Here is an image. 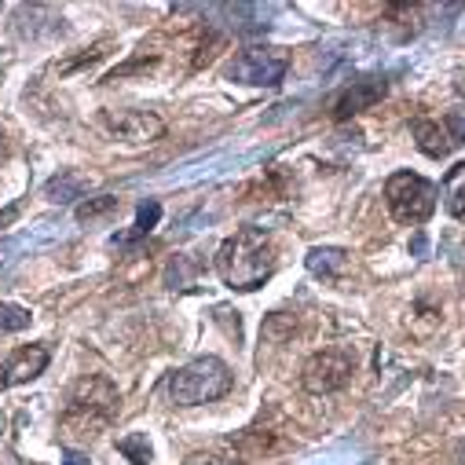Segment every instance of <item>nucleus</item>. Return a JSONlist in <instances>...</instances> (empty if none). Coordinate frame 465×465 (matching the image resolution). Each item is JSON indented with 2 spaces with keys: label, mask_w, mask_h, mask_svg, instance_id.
<instances>
[{
  "label": "nucleus",
  "mask_w": 465,
  "mask_h": 465,
  "mask_svg": "<svg viewBox=\"0 0 465 465\" xmlns=\"http://www.w3.org/2000/svg\"><path fill=\"white\" fill-rule=\"evenodd\" d=\"M411 133H414V143H418V151L425 154V158H447L450 154V136H447V129L440 125V122H429V118H418L414 125H411Z\"/></svg>",
  "instance_id": "9b49d317"
},
{
  "label": "nucleus",
  "mask_w": 465,
  "mask_h": 465,
  "mask_svg": "<svg viewBox=\"0 0 465 465\" xmlns=\"http://www.w3.org/2000/svg\"><path fill=\"white\" fill-rule=\"evenodd\" d=\"M88 187H92V176H88V173H81V169H63L59 176H52V180L45 183V198H48L52 205H70V202L84 198Z\"/></svg>",
  "instance_id": "9d476101"
},
{
  "label": "nucleus",
  "mask_w": 465,
  "mask_h": 465,
  "mask_svg": "<svg viewBox=\"0 0 465 465\" xmlns=\"http://www.w3.org/2000/svg\"><path fill=\"white\" fill-rule=\"evenodd\" d=\"M385 92H389V81L385 77H360V81L348 84L344 92L333 95V106L330 110H333L337 122H348V118H356V114L371 110L374 103H381Z\"/></svg>",
  "instance_id": "6e6552de"
},
{
  "label": "nucleus",
  "mask_w": 465,
  "mask_h": 465,
  "mask_svg": "<svg viewBox=\"0 0 465 465\" xmlns=\"http://www.w3.org/2000/svg\"><path fill=\"white\" fill-rule=\"evenodd\" d=\"M216 272L223 286L250 293L264 286L275 272V242L264 227H239L220 250H216Z\"/></svg>",
  "instance_id": "f257e3e1"
},
{
  "label": "nucleus",
  "mask_w": 465,
  "mask_h": 465,
  "mask_svg": "<svg viewBox=\"0 0 465 465\" xmlns=\"http://www.w3.org/2000/svg\"><path fill=\"white\" fill-rule=\"evenodd\" d=\"M63 465H92V461H88V454H81V450L66 447V450H63Z\"/></svg>",
  "instance_id": "4be33fe9"
},
{
  "label": "nucleus",
  "mask_w": 465,
  "mask_h": 465,
  "mask_svg": "<svg viewBox=\"0 0 465 465\" xmlns=\"http://www.w3.org/2000/svg\"><path fill=\"white\" fill-rule=\"evenodd\" d=\"M106 48H110V41H99V45H92V48H88L84 55H77L74 63H63L59 70H63V74H70V70H81V66H92V63H99V59L106 55Z\"/></svg>",
  "instance_id": "aec40b11"
},
{
  "label": "nucleus",
  "mask_w": 465,
  "mask_h": 465,
  "mask_svg": "<svg viewBox=\"0 0 465 465\" xmlns=\"http://www.w3.org/2000/svg\"><path fill=\"white\" fill-rule=\"evenodd\" d=\"M440 198H443V209H447L454 220H465V162H458V165L443 176Z\"/></svg>",
  "instance_id": "ddd939ff"
},
{
  "label": "nucleus",
  "mask_w": 465,
  "mask_h": 465,
  "mask_svg": "<svg viewBox=\"0 0 465 465\" xmlns=\"http://www.w3.org/2000/svg\"><path fill=\"white\" fill-rule=\"evenodd\" d=\"M304 264H308V272H312L315 279L337 282V279L344 275V268H348V253H344V250H333V246H315V250H308Z\"/></svg>",
  "instance_id": "f8f14e48"
},
{
  "label": "nucleus",
  "mask_w": 465,
  "mask_h": 465,
  "mask_svg": "<svg viewBox=\"0 0 465 465\" xmlns=\"http://www.w3.org/2000/svg\"><path fill=\"white\" fill-rule=\"evenodd\" d=\"M290 70V52L286 48H275V45H253V48H242L235 55V63L227 66V77L239 81V84H279Z\"/></svg>",
  "instance_id": "423d86ee"
},
{
  "label": "nucleus",
  "mask_w": 465,
  "mask_h": 465,
  "mask_svg": "<svg viewBox=\"0 0 465 465\" xmlns=\"http://www.w3.org/2000/svg\"><path fill=\"white\" fill-rule=\"evenodd\" d=\"M103 125L110 129V136H118L125 143H154L165 136V122L151 110H106Z\"/></svg>",
  "instance_id": "0eeeda50"
},
{
  "label": "nucleus",
  "mask_w": 465,
  "mask_h": 465,
  "mask_svg": "<svg viewBox=\"0 0 465 465\" xmlns=\"http://www.w3.org/2000/svg\"><path fill=\"white\" fill-rule=\"evenodd\" d=\"M352 374H356V356L348 352V348H322V352H315L304 363L301 385L312 396H330L352 381Z\"/></svg>",
  "instance_id": "39448f33"
},
{
  "label": "nucleus",
  "mask_w": 465,
  "mask_h": 465,
  "mask_svg": "<svg viewBox=\"0 0 465 465\" xmlns=\"http://www.w3.org/2000/svg\"><path fill=\"white\" fill-rule=\"evenodd\" d=\"M122 411V396L110 378L88 374L70 389L66 411H63V432L66 436H99Z\"/></svg>",
  "instance_id": "f03ea898"
},
{
  "label": "nucleus",
  "mask_w": 465,
  "mask_h": 465,
  "mask_svg": "<svg viewBox=\"0 0 465 465\" xmlns=\"http://www.w3.org/2000/svg\"><path fill=\"white\" fill-rule=\"evenodd\" d=\"M118 209H122V198H118V194H95V198H84V202H77L74 216H77L81 223H92V220H103V216L118 213Z\"/></svg>",
  "instance_id": "4468645a"
},
{
  "label": "nucleus",
  "mask_w": 465,
  "mask_h": 465,
  "mask_svg": "<svg viewBox=\"0 0 465 465\" xmlns=\"http://www.w3.org/2000/svg\"><path fill=\"white\" fill-rule=\"evenodd\" d=\"M30 308H19V304H0V333H19L30 326Z\"/></svg>",
  "instance_id": "f3484780"
},
{
  "label": "nucleus",
  "mask_w": 465,
  "mask_h": 465,
  "mask_svg": "<svg viewBox=\"0 0 465 465\" xmlns=\"http://www.w3.org/2000/svg\"><path fill=\"white\" fill-rule=\"evenodd\" d=\"M158 220H162V205H158L154 198L140 202V213H136V231H133V239H143V235H151V231L158 227Z\"/></svg>",
  "instance_id": "a211bd4d"
},
{
  "label": "nucleus",
  "mask_w": 465,
  "mask_h": 465,
  "mask_svg": "<svg viewBox=\"0 0 465 465\" xmlns=\"http://www.w3.org/2000/svg\"><path fill=\"white\" fill-rule=\"evenodd\" d=\"M48 367V348L45 344H26V348H15L12 360L5 363V374H8V385H26L34 378H41Z\"/></svg>",
  "instance_id": "1a4fd4ad"
},
{
  "label": "nucleus",
  "mask_w": 465,
  "mask_h": 465,
  "mask_svg": "<svg viewBox=\"0 0 465 465\" xmlns=\"http://www.w3.org/2000/svg\"><path fill=\"white\" fill-rule=\"evenodd\" d=\"M231 385H235V378H231L227 363L216 356H202L169 378V400L176 407H198V403H213L227 396Z\"/></svg>",
  "instance_id": "7ed1b4c3"
},
{
  "label": "nucleus",
  "mask_w": 465,
  "mask_h": 465,
  "mask_svg": "<svg viewBox=\"0 0 465 465\" xmlns=\"http://www.w3.org/2000/svg\"><path fill=\"white\" fill-rule=\"evenodd\" d=\"M183 465H235L227 454H220V450H194V454H187V461Z\"/></svg>",
  "instance_id": "412c9836"
},
{
  "label": "nucleus",
  "mask_w": 465,
  "mask_h": 465,
  "mask_svg": "<svg viewBox=\"0 0 465 465\" xmlns=\"http://www.w3.org/2000/svg\"><path fill=\"white\" fill-rule=\"evenodd\" d=\"M304 465H360V447L341 443V447H333V450H326V454H315V458L304 461Z\"/></svg>",
  "instance_id": "dca6fc26"
},
{
  "label": "nucleus",
  "mask_w": 465,
  "mask_h": 465,
  "mask_svg": "<svg viewBox=\"0 0 465 465\" xmlns=\"http://www.w3.org/2000/svg\"><path fill=\"white\" fill-rule=\"evenodd\" d=\"M443 129H447V136H450L454 147H465V110H461V106H458V110H447Z\"/></svg>",
  "instance_id": "6ab92c4d"
},
{
  "label": "nucleus",
  "mask_w": 465,
  "mask_h": 465,
  "mask_svg": "<svg viewBox=\"0 0 465 465\" xmlns=\"http://www.w3.org/2000/svg\"><path fill=\"white\" fill-rule=\"evenodd\" d=\"M118 450H122L133 465H151V461H154V447H151L147 432H129V436H122V440H118Z\"/></svg>",
  "instance_id": "2eb2a0df"
},
{
  "label": "nucleus",
  "mask_w": 465,
  "mask_h": 465,
  "mask_svg": "<svg viewBox=\"0 0 465 465\" xmlns=\"http://www.w3.org/2000/svg\"><path fill=\"white\" fill-rule=\"evenodd\" d=\"M385 202L400 223H425L436 213V183L418 173H392L385 183Z\"/></svg>",
  "instance_id": "20e7f679"
},
{
  "label": "nucleus",
  "mask_w": 465,
  "mask_h": 465,
  "mask_svg": "<svg viewBox=\"0 0 465 465\" xmlns=\"http://www.w3.org/2000/svg\"><path fill=\"white\" fill-rule=\"evenodd\" d=\"M5 385H8V374H5V367H0V392H5Z\"/></svg>",
  "instance_id": "b1692460"
},
{
  "label": "nucleus",
  "mask_w": 465,
  "mask_h": 465,
  "mask_svg": "<svg viewBox=\"0 0 465 465\" xmlns=\"http://www.w3.org/2000/svg\"><path fill=\"white\" fill-rule=\"evenodd\" d=\"M411 253H414V257H425V253H429V239H425V235H414V239H411Z\"/></svg>",
  "instance_id": "5701e85b"
}]
</instances>
